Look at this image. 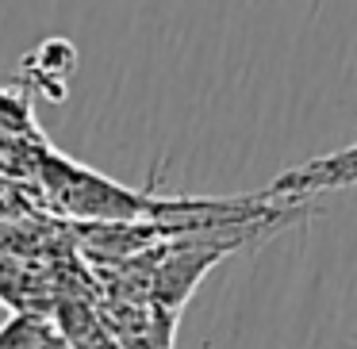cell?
<instances>
[{"label": "cell", "instance_id": "cell-1", "mask_svg": "<svg viewBox=\"0 0 357 349\" xmlns=\"http://www.w3.org/2000/svg\"><path fill=\"white\" fill-rule=\"evenodd\" d=\"M357 185V142L338 154L315 157V162H303L296 169L280 173L269 185V196H288V200H300V196H315V192H331V188H346Z\"/></svg>", "mask_w": 357, "mask_h": 349}, {"label": "cell", "instance_id": "cell-2", "mask_svg": "<svg viewBox=\"0 0 357 349\" xmlns=\"http://www.w3.org/2000/svg\"><path fill=\"white\" fill-rule=\"evenodd\" d=\"M0 346L4 349H77L70 334L43 323L39 315H12L0 326Z\"/></svg>", "mask_w": 357, "mask_h": 349}, {"label": "cell", "instance_id": "cell-3", "mask_svg": "<svg viewBox=\"0 0 357 349\" xmlns=\"http://www.w3.org/2000/svg\"><path fill=\"white\" fill-rule=\"evenodd\" d=\"M0 349H4V346H0Z\"/></svg>", "mask_w": 357, "mask_h": 349}]
</instances>
